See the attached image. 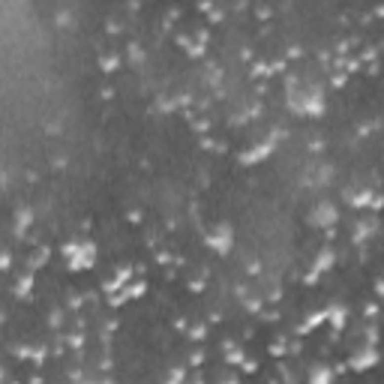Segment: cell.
<instances>
[{
  "label": "cell",
  "mask_w": 384,
  "mask_h": 384,
  "mask_svg": "<svg viewBox=\"0 0 384 384\" xmlns=\"http://www.w3.org/2000/svg\"><path fill=\"white\" fill-rule=\"evenodd\" d=\"M66 255H69V267H87L90 264V258H93V246L90 243H84L81 249H78V243H66V249H63Z\"/></svg>",
  "instance_id": "cell-1"
},
{
  "label": "cell",
  "mask_w": 384,
  "mask_h": 384,
  "mask_svg": "<svg viewBox=\"0 0 384 384\" xmlns=\"http://www.w3.org/2000/svg\"><path fill=\"white\" fill-rule=\"evenodd\" d=\"M333 213H336V210H333L330 204H321V207L315 210V222H318V225H330V222H333Z\"/></svg>",
  "instance_id": "cell-2"
},
{
  "label": "cell",
  "mask_w": 384,
  "mask_h": 384,
  "mask_svg": "<svg viewBox=\"0 0 384 384\" xmlns=\"http://www.w3.org/2000/svg\"><path fill=\"white\" fill-rule=\"evenodd\" d=\"M228 237H231V234H228V228L222 225V228H219V234H213V240H210V243H213V246H219V249H228Z\"/></svg>",
  "instance_id": "cell-3"
},
{
  "label": "cell",
  "mask_w": 384,
  "mask_h": 384,
  "mask_svg": "<svg viewBox=\"0 0 384 384\" xmlns=\"http://www.w3.org/2000/svg\"><path fill=\"white\" fill-rule=\"evenodd\" d=\"M372 357H375L372 351H363V354H354V360H351V363H354L357 369H366V366H372Z\"/></svg>",
  "instance_id": "cell-4"
},
{
  "label": "cell",
  "mask_w": 384,
  "mask_h": 384,
  "mask_svg": "<svg viewBox=\"0 0 384 384\" xmlns=\"http://www.w3.org/2000/svg\"><path fill=\"white\" fill-rule=\"evenodd\" d=\"M30 288V276H18V294H24Z\"/></svg>",
  "instance_id": "cell-5"
},
{
  "label": "cell",
  "mask_w": 384,
  "mask_h": 384,
  "mask_svg": "<svg viewBox=\"0 0 384 384\" xmlns=\"http://www.w3.org/2000/svg\"><path fill=\"white\" fill-rule=\"evenodd\" d=\"M378 291H381V294H384V279H381V282H378Z\"/></svg>",
  "instance_id": "cell-6"
},
{
  "label": "cell",
  "mask_w": 384,
  "mask_h": 384,
  "mask_svg": "<svg viewBox=\"0 0 384 384\" xmlns=\"http://www.w3.org/2000/svg\"><path fill=\"white\" fill-rule=\"evenodd\" d=\"M9 384H15V381H9Z\"/></svg>",
  "instance_id": "cell-7"
}]
</instances>
